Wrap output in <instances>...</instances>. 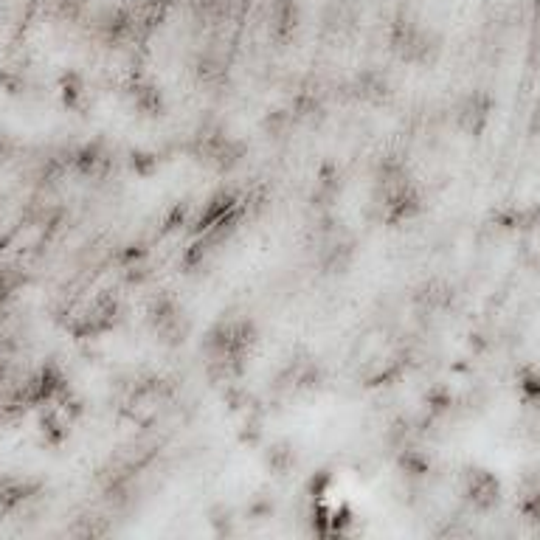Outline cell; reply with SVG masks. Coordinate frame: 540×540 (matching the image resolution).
Listing matches in <instances>:
<instances>
[{"mask_svg":"<svg viewBox=\"0 0 540 540\" xmlns=\"http://www.w3.org/2000/svg\"><path fill=\"white\" fill-rule=\"evenodd\" d=\"M420 186L400 164H389L375 183V206L380 220L391 225L408 223L420 211Z\"/></svg>","mask_w":540,"mask_h":540,"instance_id":"6da1fadb","label":"cell"},{"mask_svg":"<svg viewBox=\"0 0 540 540\" xmlns=\"http://www.w3.org/2000/svg\"><path fill=\"white\" fill-rule=\"evenodd\" d=\"M456 493L467 504V510L479 512V515H490L493 510H498L501 498H504L501 481L487 467H465L459 476V484H456Z\"/></svg>","mask_w":540,"mask_h":540,"instance_id":"7a4b0ae2","label":"cell"},{"mask_svg":"<svg viewBox=\"0 0 540 540\" xmlns=\"http://www.w3.org/2000/svg\"><path fill=\"white\" fill-rule=\"evenodd\" d=\"M515 512L526 524L540 526V467L521 473L515 484Z\"/></svg>","mask_w":540,"mask_h":540,"instance_id":"3957f363","label":"cell"},{"mask_svg":"<svg viewBox=\"0 0 540 540\" xmlns=\"http://www.w3.org/2000/svg\"><path fill=\"white\" fill-rule=\"evenodd\" d=\"M518 248L532 270H540V211L526 214L518 225Z\"/></svg>","mask_w":540,"mask_h":540,"instance_id":"277c9868","label":"cell"},{"mask_svg":"<svg viewBox=\"0 0 540 540\" xmlns=\"http://www.w3.org/2000/svg\"><path fill=\"white\" fill-rule=\"evenodd\" d=\"M459 119L465 124L467 133H481V127L490 119V107H487V102H481L479 96H473V99H467V105L459 110Z\"/></svg>","mask_w":540,"mask_h":540,"instance_id":"5b68a950","label":"cell"}]
</instances>
